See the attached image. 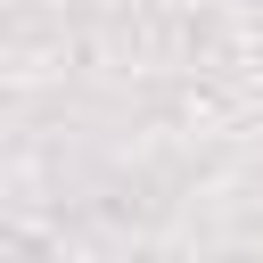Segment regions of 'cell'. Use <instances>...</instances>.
Masks as SVG:
<instances>
[]
</instances>
